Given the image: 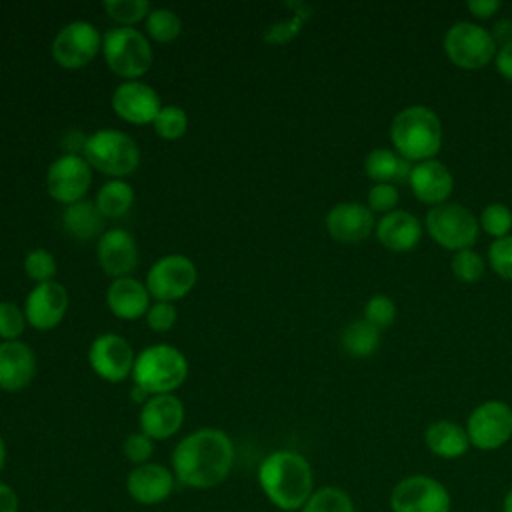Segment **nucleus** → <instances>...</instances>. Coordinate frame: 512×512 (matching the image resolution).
I'll list each match as a JSON object with an SVG mask.
<instances>
[{
	"instance_id": "f257e3e1",
	"label": "nucleus",
	"mask_w": 512,
	"mask_h": 512,
	"mask_svg": "<svg viewBox=\"0 0 512 512\" xmlns=\"http://www.w3.org/2000/svg\"><path fill=\"white\" fill-rule=\"evenodd\" d=\"M234 444L224 430L200 428L184 436L172 450L176 482L192 490H210L232 472Z\"/></svg>"
},
{
	"instance_id": "f03ea898",
	"label": "nucleus",
	"mask_w": 512,
	"mask_h": 512,
	"mask_svg": "<svg viewBox=\"0 0 512 512\" xmlns=\"http://www.w3.org/2000/svg\"><path fill=\"white\" fill-rule=\"evenodd\" d=\"M256 476L262 494L278 512H300L316 490L310 462L294 450L270 452Z\"/></svg>"
},
{
	"instance_id": "7ed1b4c3",
	"label": "nucleus",
	"mask_w": 512,
	"mask_h": 512,
	"mask_svg": "<svg viewBox=\"0 0 512 512\" xmlns=\"http://www.w3.org/2000/svg\"><path fill=\"white\" fill-rule=\"evenodd\" d=\"M390 140L408 162L434 160L442 146V124L428 106L414 104L400 110L390 124Z\"/></svg>"
},
{
	"instance_id": "20e7f679",
	"label": "nucleus",
	"mask_w": 512,
	"mask_h": 512,
	"mask_svg": "<svg viewBox=\"0 0 512 512\" xmlns=\"http://www.w3.org/2000/svg\"><path fill=\"white\" fill-rule=\"evenodd\" d=\"M188 376L184 354L170 344H154L144 348L132 368L134 384L150 396L172 394Z\"/></svg>"
},
{
	"instance_id": "39448f33",
	"label": "nucleus",
	"mask_w": 512,
	"mask_h": 512,
	"mask_svg": "<svg viewBox=\"0 0 512 512\" xmlns=\"http://www.w3.org/2000/svg\"><path fill=\"white\" fill-rule=\"evenodd\" d=\"M102 52L110 70L122 78H138L152 66L148 38L132 26L110 28L102 38Z\"/></svg>"
},
{
	"instance_id": "423d86ee",
	"label": "nucleus",
	"mask_w": 512,
	"mask_h": 512,
	"mask_svg": "<svg viewBox=\"0 0 512 512\" xmlns=\"http://www.w3.org/2000/svg\"><path fill=\"white\" fill-rule=\"evenodd\" d=\"M82 150L90 166L110 176H128L140 164L136 142L120 130H98L90 134Z\"/></svg>"
},
{
	"instance_id": "0eeeda50",
	"label": "nucleus",
	"mask_w": 512,
	"mask_h": 512,
	"mask_svg": "<svg viewBox=\"0 0 512 512\" xmlns=\"http://www.w3.org/2000/svg\"><path fill=\"white\" fill-rule=\"evenodd\" d=\"M424 224L438 246L454 252L472 248L480 232L478 218L466 206L456 202L432 206L426 214Z\"/></svg>"
},
{
	"instance_id": "6e6552de",
	"label": "nucleus",
	"mask_w": 512,
	"mask_h": 512,
	"mask_svg": "<svg viewBox=\"0 0 512 512\" xmlns=\"http://www.w3.org/2000/svg\"><path fill=\"white\" fill-rule=\"evenodd\" d=\"M444 52L454 66L478 70L496 58V40L478 24L456 22L444 36Z\"/></svg>"
},
{
	"instance_id": "1a4fd4ad",
	"label": "nucleus",
	"mask_w": 512,
	"mask_h": 512,
	"mask_svg": "<svg viewBox=\"0 0 512 512\" xmlns=\"http://www.w3.org/2000/svg\"><path fill=\"white\" fill-rule=\"evenodd\" d=\"M392 512H452V496L448 488L428 476L410 474L396 482L390 492Z\"/></svg>"
},
{
	"instance_id": "9d476101",
	"label": "nucleus",
	"mask_w": 512,
	"mask_h": 512,
	"mask_svg": "<svg viewBox=\"0 0 512 512\" xmlns=\"http://www.w3.org/2000/svg\"><path fill=\"white\" fill-rule=\"evenodd\" d=\"M470 446L490 452L502 448L512 438V408L502 400L478 404L466 422Z\"/></svg>"
},
{
	"instance_id": "9b49d317",
	"label": "nucleus",
	"mask_w": 512,
	"mask_h": 512,
	"mask_svg": "<svg viewBox=\"0 0 512 512\" xmlns=\"http://www.w3.org/2000/svg\"><path fill=\"white\" fill-rule=\"evenodd\" d=\"M196 266L182 254H168L152 264L146 288L158 302H172L186 296L196 284Z\"/></svg>"
},
{
	"instance_id": "f8f14e48",
	"label": "nucleus",
	"mask_w": 512,
	"mask_h": 512,
	"mask_svg": "<svg viewBox=\"0 0 512 512\" xmlns=\"http://www.w3.org/2000/svg\"><path fill=\"white\" fill-rule=\"evenodd\" d=\"M102 48V36L98 28L86 20L66 24L52 42V58L68 70L82 68L94 60Z\"/></svg>"
},
{
	"instance_id": "ddd939ff",
	"label": "nucleus",
	"mask_w": 512,
	"mask_h": 512,
	"mask_svg": "<svg viewBox=\"0 0 512 512\" xmlns=\"http://www.w3.org/2000/svg\"><path fill=\"white\" fill-rule=\"evenodd\" d=\"M92 184V170L84 156L68 152L56 158L46 174V186L54 200L74 204L84 198Z\"/></svg>"
},
{
	"instance_id": "4468645a",
	"label": "nucleus",
	"mask_w": 512,
	"mask_h": 512,
	"mask_svg": "<svg viewBox=\"0 0 512 512\" xmlns=\"http://www.w3.org/2000/svg\"><path fill=\"white\" fill-rule=\"evenodd\" d=\"M88 362L100 378L108 382H120L128 374H132L134 352L122 336L114 332H106L96 336L94 342L90 344Z\"/></svg>"
},
{
	"instance_id": "2eb2a0df",
	"label": "nucleus",
	"mask_w": 512,
	"mask_h": 512,
	"mask_svg": "<svg viewBox=\"0 0 512 512\" xmlns=\"http://www.w3.org/2000/svg\"><path fill=\"white\" fill-rule=\"evenodd\" d=\"M176 484L172 468L160 462L134 466L126 476V492L140 506H156L168 500Z\"/></svg>"
},
{
	"instance_id": "dca6fc26",
	"label": "nucleus",
	"mask_w": 512,
	"mask_h": 512,
	"mask_svg": "<svg viewBox=\"0 0 512 512\" xmlns=\"http://www.w3.org/2000/svg\"><path fill=\"white\" fill-rule=\"evenodd\" d=\"M68 308V292L60 282H42L32 288L26 298L24 314L36 330H50L58 326Z\"/></svg>"
},
{
	"instance_id": "f3484780",
	"label": "nucleus",
	"mask_w": 512,
	"mask_h": 512,
	"mask_svg": "<svg viewBox=\"0 0 512 512\" xmlns=\"http://www.w3.org/2000/svg\"><path fill=\"white\" fill-rule=\"evenodd\" d=\"M114 112L130 124H150L160 112V98L148 84L128 80L116 86L112 94Z\"/></svg>"
},
{
	"instance_id": "a211bd4d",
	"label": "nucleus",
	"mask_w": 512,
	"mask_h": 512,
	"mask_svg": "<svg viewBox=\"0 0 512 512\" xmlns=\"http://www.w3.org/2000/svg\"><path fill=\"white\" fill-rule=\"evenodd\" d=\"M328 234L342 244H358L376 228L374 212L360 202H340L326 214Z\"/></svg>"
},
{
	"instance_id": "6ab92c4d",
	"label": "nucleus",
	"mask_w": 512,
	"mask_h": 512,
	"mask_svg": "<svg viewBox=\"0 0 512 512\" xmlns=\"http://www.w3.org/2000/svg\"><path fill=\"white\" fill-rule=\"evenodd\" d=\"M184 416V404L174 394L150 396L140 410V432L152 440H166L182 428Z\"/></svg>"
},
{
	"instance_id": "aec40b11",
	"label": "nucleus",
	"mask_w": 512,
	"mask_h": 512,
	"mask_svg": "<svg viewBox=\"0 0 512 512\" xmlns=\"http://www.w3.org/2000/svg\"><path fill=\"white\" fill-rule=\"evenodd\" d=\"M98 262L108 276L124 278L138 264V246L130 232L122 228L106 230L98 240Z\"/></svg>"
},
{
	"instance_id": "412c9836",
	"label": "nucleus",
	"mask_w": 512,
	"mask_h": 512,
	"mask_svg": "<svg viewBox=\"0 0 512 512\" xmlns=\"http://www.w3.org/2000/svg\"><path fill=\"white\" fill-rule=\"evenodd\" d=\"M408 186L412 194L430 206L444 204L454 188L452 172L438 160H424L412 166Z\"/></svg>"
},
{
	"instance_id": "4be33fe9",
	"label": "nucleus",
	"mask_w": 512,
	"mask_h": 512,
	"mask_svg": "<svg viewBox=\"0 0 512 512\" xmlns=\"http://www.w3.org/2000/svg\"><path fill=\"white\" fill-rule=\"evenodd\" d=\"M34 374L36 356L28 344L20 340L0 344V390L18 392L32 382Z\"/></svg>"
},
{
	"instance_id": "5701e85b",
	"label": "nucleus",
	"mask_w": 512,
	"mask_h": 512,
	"mask_svg": "<svg viewBox=\"0 0 512 512\" xmlns=\"http://www.w3.org/2000/svg\"><path fill=\"white\" fill-rule=\"evenodd\" d=\"M378 242L392 252H408L422 238V224L418 218L406 210H394L384 214L376 222Z\"/></svg>"
},
{
	"instance_id": "b1692460",
	"label": "nucleus",
	"mask_w": 512,
	"mask_h": 512,
	"mask_svg": "<svg viewBox=\"0 0 512 512\" xmlns=\"http://www.w3.org/2000/svg\"><path fill=\"white\" fill-rule=\"evenodd\" d=\"M106 302L114 316L122 320H134L148 312L150 292L146 284L138 282L132 276H124V278H116L110 284L106 292Z\"/></svg>"
},
{
	"instance_id": "393cba45",
	"label": "nucleus",
	"mask_w": 512,
	"mask_h": 512,
	"mask_svg": "<svg viewBox=\"0 0 512 512\" xmlns=\"http://www.w3.org/2000/svg\"><path fill=\"white\" fill-rule=\"evenodd\" d=\"M426 448L444 460H456L470 448V438L464 426L452 420H436L424 432Z\"/></svg>"
},
{
	"instance_id": "a878e982",
	"label": "nucleus",
	"mask_w": 512,
	"mask_h": 512,
	"mask_svg": "<svg viewBox=\"0 0 512 512\" xmlns=\"http://www.w3.org/2000/svg\"><path fill=\"white\" fill-rule=\"evenodd\" d=\"M364 170L368 178L374 180L376 184H394V182L408 184L412 164L394 150L374 148L364 158Z\"/></svg>"
},
{
	"instance_id": "bb28decb",
	"label": "nucleus",
	"mask_w": 512,
	"mask_h": 512,
	"mask_svg": "<svg viewBox=\"0 0 512 512\" xmlns=\"http://www.w3.org/2000/svg\"><path fill=\"white\" fill-rule=\"evenodd\" d=\"M62 224L70 236L78 240H92L102 232L104 216L100 214L96 202L78 200L74 204H68L62 214Z\"/></svg>"
},
{
	"instance_id": "cd10ccee",
	"label": "nucleus",
	"mask_w": 512,
	"mask_h": 512,
	"mask_svg": "<svg viewBox=\"0 0 512 512\" xmlns=\"http://www.w3.org/2000/svg\"><path fill=\"white\" fill-rule=\"evenodd\" d=\"M340 346L348 356L368 358L380 346V330L370 322H366L364 318L354 320L344 328L340 336Z\"/></svg>"
},
{
	"instance_id": "c85d7f7f",
	"label": "nucleus",
	"mask_w": 512,
	"mask_h": 512,
	"mask_svg": "<svg viewBox=\"0 0 512 512\" xmlns=\"http://www.w3.org/2000/svg\"><path fill=\"white\" fill-rule=\"evenodd\" d=\"M134 202V190L128 182L116 178L106 182L96 194V206L104 218H118L130 210Z\"/></svg>"
},
{
	"instance_id": "c756f323",
	"label": "nucleus",
	"mask_w": 512,
	"mask_h": 512,
	"mask_svg": "<svg viewBox=\"0 0 512 512\" xmlns=\"http://www.w3.org/2000/svg\"><path fill=\"white\" fill-rule=\"evenodd\" d=\"M300 512H356V506L344 488L322 486L312 492Z\"/></svg>"
},
{
	"instance_id": "7c9ffc66",
	"label": "nucleus",
	"mask_w": 512,
	"mask_h": 512,
	"mask_svg": "<svg viewBox=\"0 0 512 512\" xmlns=\"http://www.w3.org/2000/svg\"><path fill=\"white\" fill-rule=\"evenodd\" d=\"M146 32L156 42H172L182 32V20L174 10L154 8L146 16Z\"/></svg>"
},
{
	"instance_id": "2f4dec72",
	"label": "nucleus",
	"mask_w": 512,
	"mask_h": 512,
	"mask_svg": "<svg viewBox=\"0 0 512 512\" xmlns=\"http://www.w3.org/2000/svg\"><path fill=\"white\" fill-rule=\"evenodd\" d=\"M152 126L158 136H162L166 140H176V138L184 136V132L188 128V116L180 106L168 104V106L160 108Z\"/></svg>"
},
{
	"instance_id": "473e14b6",
	"label": "nucleus",
	"mask_w": 512,
	"mask_h": 512,
	"mask_svg": "<svg viewBox=\"0 0 512 512\" xmlns=\"http://www.w3.org/2000/svg\"><path fill=\"white\" fill-rule=\"evenodd\" d=\"M480 226L494 240L504 238L512 230V210L502 202H490L480 214Z\"/></svg>"
},
{
	"instance_id": "72a5a7b5",
	"label": "nucleus",
	"mask_w": 512,
	"mask_h": 512,
	"mask_svg": "<svg viewBox=\"0 0 512 512\" xmlns=\"http://www.w3.org/2000/svg\"><path fill=\"white\" fill-rule=\"evenodd\" d=\"M450 268H452V274L464 282V284H474L478 282L482 276H484V258L472 250V248H466V250H458L454 252L452 256V262H450Z\"/></svg>"
},
{
	"instance_id": "f704fd0d",
	"label": "nucleus",
	"mask_w": 512,
	"mask_h": 512,
	"mask_svg": "<svg viewBox=\"0 0 512 512\" xmlns=\"http://www.w3.org/2000/svg\"><path fill=\"white\" fill-rule=\"evenodd\" d=\"M104 10L116 22L130 26L150 14V4L146 0H104Z\"/></svg>"
},
{
	"instance_id": "c9c22d12",
	"label": "nucleus",
	"mask_w": 512,
	"mask_h": 512,
	"mask_svg": "<svg viewBox=\"0 0 512 512\" xmlns=\"http://www.w3.org/2000/svg\"><path fill=\"white\" fill-rule=\"evenodd\" d=\"M24 270H26L28 278L36 280L38 284L52 282V278L56 274V260L50 250L34 248L24 258Z\"/></svg>"
},
{
	"instance_id": "e433bc0d",
	"label": "nucleus",
	"mask_w": 512,
	"mask_h": 512,
	"mask_svg": "<svg viewBox=\"0 0 512 512\" xmlns=\"http://www.w3.org/2000/svg\"><path fill=\"white\" fill-rule=\"evenodd\" d=\"M364 320L370 322L372 326H376L378 330L392 326V322L396 320L394 300L386 294H374L364 304Z\"/></svg>"
},
{
	"instance_id": "4c0bfd02",
	"label": "nucleus",
	"mask_w": 512,
	"mask_h": 512,
	"mask_svg": "<svg viewBox=\"0 0 512 512\" xmlns=\"http://www.w3.org/2000/svg\"><path fill=\"white\" fill-rule=\"evenodd\" d=\"M488 262L500 278L512 280V234L498 238L490 244Z\"/></svg>"
},
{
	"instance_id": "58836bf2",
	"label": "nucleus",
	"mask_w": 512,
	"mask_h": 512,
	"mask_svg": "<svg viewBox=\"0 0 512 512\" xmlns=\"http://www.w3.org/2000/svg\"><path fill=\"white\" fill-rule=\"evenodd\" d=\"M122 452H124L126 460L132 462L134 466L146 464V462H150V458L154 454V440L150 436H146L144 432H132L124 438Z\"/></svg>"
},
{
	"instance_id": "ea45409f",
	"label": "nucleus",
	"mask_w": 512,
	"mask_h": 512,
	"mask_svg": "<svg viewBox=\"0 0 512 512\" xmlns=\"http://www.w3.org/2000/svg\"><path fill=\"white\" fill-rule=\"evenodd\" d=\"M26 314L14 302H0V338L16 340L24 330Z\"/></svg>"
},
{
	"instance_id": "a19ab883",
	"label": "nucleus",
	"mask_w": 512,
	"mask_h": 512,
	"mask_svg": "<svg viewBox=\"0 0 512 512\" xmlns=\"http://www.w3.org/2000/svg\"><path fill=\"white\" fill-rule=\"evenodd\" d=\"M400 200V192L394 184H374L368 190V208L372 212H380L382 216L394 212Z\"/></svg>"
},
{
	"instance_id": "79ce46f5",
	"label": "nucleus",
	"mask_w": 512,
	"mask_h": 512,
	"mask_svg": "<svg viewBox=\"0 0 512 512\" xmlns=\"http://www.w3.org/2000/svg\"><path fill=\"white\" fill-rule=\"evenodd\" d=\"M176 322V308L170 302H156L146 312V324L154 332H166Z\"/></svg>"
},
{
	"instance_id": "37998d69",
	"label": "nucleus",
	"mask_w": 512,
	"mask_h": 512,
	"mask_svg": "<svg viewBox=\"0 0 512 512\" xmlns=\"http://www.w3.org/2000/svg\"><path fill=\"white\" fill-rule=\"evenodd\" d=\"M300 24H302V18L296 14L294 18L284 20V22H278V24H274L272 28H268V32L264 34V40H266V42H272V44L288 42L290 38H294V36L298 34Z\"/></svg>"
},
{
	"instance_id": "c03bdc74",
	"label": "nucleus",
	"mask_w": 512,
	"mask_h": 512,
	"mask_svg": "<svg viewBox=\"0 0 512 512\" xmlns=\"http://www.w3.org/2000/svg\"><path fill=\"white\" fill-rule=\"evenodd\" d=\"M496 70L502 78L512 82V42L506 46H500L496 52Z\"/></svg>"
},
{
	"instance_id": "a18cd8bd",
	"label": "nucleus",
	"mask_w": 512,
	"mask_h": 512,
	"mask_svg": "<svg viewBox=\"0 0 512 512\" xmlns=\"http://www.w3.org/2000/svg\"><path fill=\"white\" fill-rule=\"evenodd\" d=\"M20 510V498L16 490L0 480V512H18Z\"/></svg>"
},
{
	"instance_id": "49530a36",
	"label": "nucleus",
	"mask_w": 512,
	"mask_h": 512,
	"mask_svg": "<svg viewBox=\"0 0 512 512\" xmlns=\"http://www.w3.org/2000/svg\"><path fill=\"white\" fill-rule=\"evenodd\" d=\"M500 2L498 0H470L466 4V8L472 12V16L476 18H490L494 12L500 10Z\"/></svg>"
},
{
	"instance_id": "de8ad7c7",
	"label": "nucleus",
	"mask_w": 512,
	"mask_h": 512,
	"mask_svg": "<svg viewBox=\"0 0 512 512\" xmlns=\"http://www.w3.org/2000/svg\"><path fill=\"white\" fill-rule=\"evenodd\" d=\"M492 36H494L496 42H502V46L510 44V42H512V20H500V22L494 26Z\"/></svg>"
},
{
	"instance_id": "09e8293b",
	"label": "nucleus",
	"mask_w": 512,
	"mask_h": 512,
	"mask_svg": "<svg viewBox=\"0 0 512 512\" xmlns=\"http://www.w3.org/2000/svg\"><path fill=\"white\" fill-rule=\"evenodd\" d=\"M502 512H512V486L508 488V492L504 494V500H502Z\"/></svg>"
},
{
	"instance_id": "8fccbe9b",
	"label": "nucleus",
	"mask_w": 512,
	"mask_h": 512,
	"mask_svg": "<svg viewBox=\"0 0 512 512\" xmlns=\"http://www.w3.org/2000/svg\"><path fill=\"white\" fill-rule=\"evenodd\" d=\"M4 464H6V442L0 436V472L4 470Z\"/></svg>"
}]
</instances>
